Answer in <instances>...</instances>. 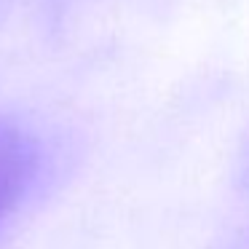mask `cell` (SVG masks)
Wrapping results in <instances>:
<instances>
[{"mask_svg":"<svg viewBox=\"0 0 249 249\" xmlns=\"http://www.w3.org/2000/svg\"><path fill=\"white\" fill-rule=\"evenodd\" d=\"M35 172V150L22 131L0 124V220L17 206Z\"/></svg>","mask_w":249,"mask_h":249,"instance_id":"cell-1","label":"cell"}]
</instances>
